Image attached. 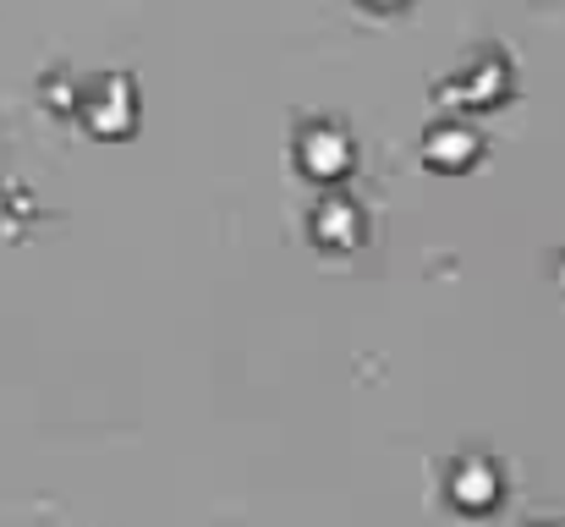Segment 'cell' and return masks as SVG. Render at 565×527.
Here are the masks:
<instances>
[{
    "mask_svg": "<svg viewBox=\"0 0 565 527\" xmlns=\"http://www.w3.org/2000/svg\"><path fill=\"white\" fill-rule=\"evenodd\" d=\"M511 88H516L511 61H505V55H478L456 83H445V99L461 105V110H494V105L511 99Z\"/></svg>",
    "mask_w": 565,
    "mask_h": 527,
    "instance_id": "6da1fadb",
    "label": "cell"
},
{
    "mask_svg": "<svg viewBox=\"0 0 565 527\" xmlns=\"http://www.w3.org/2000/svg\"><path fill=\"white\" fill-rule=\"evenodd\" d=\"M83 122L94 138H132L138 127V88L132 77H99L88 105H83Z\"/></svg>",
    "mask_w": 565,
    "mask_h": 527,
    "instance_id": "7a4b0ae2",
    "label": "cell"
},
{
    "mask_svg": "<svg viewBox=\"0 0 565 527\" xmlns=\"http://www.w3.org/2000/svg\"><path fill=\"white\" fill-rule=\"evenodd\" d=\"M297 166H302L308 181H341V176H352V166H358V149H352V138L341 127L313 122L297 138Z\"/></svg>",
    "mask_w": 565,
    "mask_h": 527,
    "instance_id": "3957f363",
    "label": "cell"
},
{
    "mask_svg": "<svg viewBox=\"0 0 565 527\" xmlns=\"http://www.w3.org/2000/svg\"><path fill=\"white\" fill-rule=\"evenodd\" d=\"M445 495H450L456 512L483 517V512L500 506L505 484H500V467H494L489 456H461V462H450V473H445Z\"/></svg>",
    "mask_w": 565,
    "mask_h": 527,
    "instance_id": "277c9868",
    "label": "cell"
},
{
    "mask_svg": "<svg viewBox=\"0 0 565 527\" xmlns=\"http://www.w3.org/2000/svg\"><path fill=\"white\" fill-rule=\"evenodd\" d=\"M308 231H313V242H319L324 253H352V247H363L369 220H363V209H358L352 198H324V203L313 209Z\"/></svg>",
    "mask_w": 565,
    "mask_h": 527,
    "instance_id": "5b68a950",
    "label": "cell"
},
{
    "mask_svg": "<svg viewBox=\"0 0 565 527\" xmlns=\"http://www.w3.org/2000/svg\"><path fill=\"white\" fill-rule=\"evenodd\" d=\"M478 155H483V138L461 122H445L423 138V166H434V171H467V166H478Z\"/></svg>",
    "mask_w": 565,
    "mask_h": 527,
    "instance_id": "8992f818",
    "label": "cell"
},
{
    "mask_svg": "<svg viewBox=\"0 0 565 527\" xmlns=\"http://www.w3.org/2000/svg\"><path fill=\"white\" fill-rule=\"evenodd\" d=\"M363 6H369V11H406L412 0H363Z\"/></svg>",
    "mask_w": 565,
    "mask_h": 527,
    "instance_id": "52a82bcc",
    "label": "cell"
},
{
    "mask_svg": "<svg viewBox=\"0 0 565 527\" xmlns=\"http://www.w3.org/2000/svg\"><path fill=\"white\" fill-rule=\"evenodd\" d=\"M550 527H565V523H550Z\"/></svg>",
    "mask_w": 565,
    "mask_h": 527,
    "instance_id": "ba28073f",
    "label": "cell"
}]
</instances>
